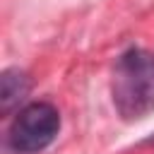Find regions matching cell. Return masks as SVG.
<instances>
[{
    "label": "cell",
    "mask_w": 154,
    "mask_h": 154,
    "mask_svg": "<svg viewBox=\"0 0 154 154\" xmlns=\"http://www.w3.org/2000/svg\"><path fill=\"white\" fill-rule=\"evenodd\" d=\"M111 96L118 116L128 123L154 113V53L144 48L125 51L113 67Z\"/></svg>",
    "instance_id": "obj_1"
},
{
    "label": "cell",
    "mask_w": 154,
    "mask_h": 154,
    "mask_svg": "<svg viewBox=\"0 0 154 154\" xmlns=\"http://www.w3.org/2000/svg\"><path fill=\"white\" fill-rule=\"evenodd\" d=\"M60 132V113L53 103L34 101L17 111L10 125V147L19 154H36L46 149Z\"/></svg>",
    "instance_id": "obj_2"
},
{
    "label": "cell",
    "mask_w": 154,
    "mask_h": 154,
    "mask_svg": "<svg viewBox=\"0 0 154 154\" xmlns=\"http://www.w3.org/2000/svg\"><path fill=\"white\" fill-rule=\"evenodd\" d=\"M31 89V79L26 72H22L19 67H7L0 75V113L10 116L14 108H19V103L29 96Z\"/></svg>",
    "instance_id": "obj_3"
}]
</instances>
